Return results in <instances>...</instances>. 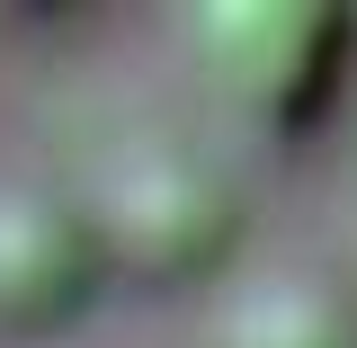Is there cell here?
<instances>
[{"label":"cell","instance_id":"1","mask_svg":"<svg viewBox=\"0 0 357 348\" xmlns=\"http://www.w3.org/2000/svg\"><path fill=\"white\" fill-rule=\"evenodd\" d=\"M188 36H197L215 89L241 116L295 134L340 98V72L357 54V18L331 0H215V9H197Z\"/></svg>","mask_w":357,"mask_h":348},{"label":"cell","instance_id":"2","mask_svg":"<svg viewBox=\"0 0 357 348\" xmlns=\"http://www.w3.org/2000/svg\"><path fill=\"white\" fill-rule=\"evenodd\" d=\"M89 232H98L107 268H134V277L170 286V277H197L206 259H223V241H232V188L188 143H126L107 161V179H98Z\"/></svg>","mask_w":357,"mask_h":348},{"label":"cell","instance_id":"3","mask_svg":"<svg viewBox=\"0 0 357 348\" xmlns=\"http://www.w3.org/2000/svg\"><path fill=\"white\" fill-rule=\"evenodd\" d=\"M98 232L81 206L45 188H0V331H54L89 304L98 286Z\"/></svg>","mask_w":357,"mask_h":348},{"label":"cell","instance_id":"4","mask_svg":"<svg viewBox=\"0 0 357 348\" xmlns=\"http://www.w3.org/2000/svg\"><path fill=\"white\" fill-rule=\"evenodd\" d=\"M223 348H357V331L321 286H268L232 312Z\"/></svg>","mask_w":357,"mask_h":348}]
</instances>
